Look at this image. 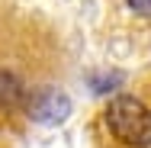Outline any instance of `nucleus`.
<instances>
[{
	"label": "nucleus",
	"mask_w": 151,
	"mask_h": 148,
	"mask_svg": "<svg viewBox=\"0 0 151 148\" xmlns=\"http://www.w3.org/2000/svg\"><path fill=\"white\" fill-rule=\"evenodd\" d=\"M103 122L129 148H148L151 145V110L138 97H116L103 110Z\"/></svg>",
	"instance_id": "1"
},
{
	"label": "nucleus",
	"mask_w": 151,
	"mask_h": 148,
	"mask_svg": "<svg viewBox=\"0 0 151 148\" xmlns=\"http://www.w3.org/2000/svg\"><path fill=\"white\" fill-rule=\"evenodd\" d=\"M23 106H26L32 122H42V126H58L71 116V100L58 87H35L23 100Z\"/></svg>",
	"instance_id": "2"
},
{
	"label": "nucleus",
	"mask_w": 151,
	"mask_h": 148,
	"mask_svg": "<svg viewBox=\"0 0 151 148\" xmlns=\"http://www.w3.org/2000/svg\"><path fill=\"white\" fill-rule=\"evenodd\" d=\"M23 100H26V93H23L19 77L10 74V71H0V113H10V110L23 106Z\"/></svg>",
	"instance_id": "3"
},
{
	"label": "nucleus",
	"mask_w": 151,
	"mask_h": 148,
	"mask_svg": "<svg viewBox=\"0 0 151 148\" xmlns=\"http://www.w3.org/2000/svg\"><path fill=\"white\" fill-rule=\"evenodd\" d=\"M135 13H145V16H151V0H125Z\"/></svg>",
	"instance_id": "4"
}]
</instances>
